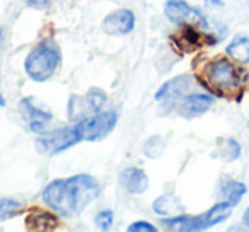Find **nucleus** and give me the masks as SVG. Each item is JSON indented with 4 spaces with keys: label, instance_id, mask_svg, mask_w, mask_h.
<instances>
[{
    "label": "nucleus",
    "instance_id": "nucleus-1",
    "mask_svg": "<svg viewBox=\"0 0 249 232\" xmlns=\"http://www.w3.org/2000/svg\"><path fill=\"white\" fill-rule=\"evenodd\" d=\"M193 69L196 82L215 97L241 103L249 90V72L227 56L198 58Z\"/></svg>",
    "mask_w": 249,
    "mask_h": 232
},
{
    "label": "nucleus",
    "instance_id": "nucleus-2",
    "mask_svg": "<svg viewBox=\"0 0 249 232\" xmlns=\"http://www.w3.org/2000/svg\"><path fill=\"white\" fill-rule=\"evenodd\" d=\"M99 181L90 174H73L67 179H53L45 186L41 200L55 214L75 217L99 196Z\"/></svg>",
    "mask_w": 249,
    "mask_h": 232
},
{
    "label": "nucleus",
    "instance_id": "nucleus-3",
    "mask_svg": "<svg viewBox=\"0 0 249 232\" xmlns=\"http://www.w3.org/2000/svg\"><path fill=\"white\" fill-rule=\"evenodd\" d=\"M232 208L234 207L229 201H218V203H215L213 207H210L207 212H203L200 215L179 214V215H174V217H166L160 224L167 231H176V232L207 231V229L227 220L232 214Z\"/></svg>",
    "mask_w": 249,
    "mask_h": 232
},
{
    "label": "nucleus",
    "instance_id": "nucleus-4",
    "mask_svg": "<svg viewBox=\"0 0 249 232\" xmlns=\"http://www.w3.org/2000/svg\"><path fill=\"white\" fill-rule=\"evenodd\" d=\"M62 60L60 48L53 39H43L26 56L24 70L28 77L35 82H46L55 75Z\"/></svg>",
    "mask_w": 249,
    "mask_h": 232
},
{
    "label": "nucleus",
    "instance_id": "nucleus-5",
    "mask_svg": "<svg viewBox=\"0 0 249 232\" xmlns=\"http://www.w3.org/2000/svg\"><path fill=\"white\" fill-rule=\"evenodd\" d=\"M116 123L118 114L114 111H99V113L79 120L75 123V128L80 137V142H99L113 132Z\"/></svg>",
    "mask_w": 249,
    "mask_h": 232
},
{
    "label": "nucleus",
    "instance_id": "nucleus-6",
    "mask_svg": "<svg viewBox=\"0 0 249 232\" xmlns=\"http://www.w3.org/2000/svg\"><path fill=\"white\" fill-rule=\"evenodd\" d=\"M179 33L171 36L174 48L181 53H191L195 50L205 48V46H213L218 43V38L212 33H203L195 24H183L179 26Z\"/></svg>",
    "mask_w": 249,
    "mask_h": 232
},
{
    "label": "nucleus",
    "instance_id": "nucleus-7",
    "mask_svg": "<svg viewBox=\"0 0 249 232\" xmlns=\"http://www.w3.org/2000/svg\"><path fill=\"white\" fill-rule=\"evenodd\" d=\"M79 142H80V137L77 133L75 125H72V126H63V128H56L48 133H41V137L38 139V147L41 152L55 156V154L65 152V150L77 145Z\"/></svg>",
    "mask_w": 249,
    "mask_h": 232
},
{
    "label": "nucleus",
    "instance_id": "nucleus-8",
    "mask_svg": "<svg viewBox=\"0 0 249 232\" xmlns=\"http://www.w3.org/2000/svg\"><path fill=\"white\" fill-rule=\"evenodd\" d=\"M164 14L174 24H195L201 28H208V21L203 16V12L198 11L196 7L190 5L184 0H167L164 4Z\"/></svg>",
    "mask_w": 249,
    "mask_h": 232
},
{
    "label": "nucleus",
    "instance_id": "nucleus-9",
    "mask_svg": "<svg viewBox=\"0 0 249 232\" xmlns=\"http://www.w3.org/2000/svg\"><path fill=\"white\" fill-rule=\"evenodd\" d=\"M215 103V96L210 92H188L183 97L178 99L173 109L176 111L179 116L186 120L198 118L201 114H205Z\"/></svg>",
    "mask_w": 249,
    "mask_h": 232
},
{
    "label": "nucleus",
    "instance_id": "nucleus-10",
    "mask_svg": "<svg viewBox=\"0 0 249 232\" xmlns=\"http://www.w3.org/2000/svg\"><path fill=\"white\" fill-rule=\"evenodd\" d=\"M193 82V75H190V73H181L178 77H173V79L167 80L166 84H162L159 87V90L156 92V101L166 104V111H171L174 107V104L178 103V99L183 97L184 94H188Z\"/></svg>",
    "mask_w": 249,
    "mask_h": 232
},
{
    "label": "nucleus",
    "instance_id": "nucleus-11",
    "mask_svg": "<svg viewBox=\"0 0 249 232\" xmlns=\"http://www.w3.org/2000/svg\"><path fill=\"white\" fill-rule=\"evenodd\" d=\"M137 18L133 11L130 9H118L107 14L103 21V31L113 36H123L128 35L135 29Z\"/></svg>",
    "mask_w": 249,
    "mask_h": 232
},
{
    "label": "nucleus",
    "instance_id": "nucleus-12",
    "mask_svg": "<svg viewBox=\"0 0 249 232\" xmlns=\"http://www.w3.org/2000/svg\"><path fill=\"white\" fill-rule=\"evenodd\" d=\"M19 109H21V113L24 114V118L29 122L31 132H36V133L45 132L46 123L53 118L52 111L45 109V107H43L41 104L36 103L33 97H24V99H21Z\"/></svg>",
    "mask_w": 249,
    "mask_h": 232
},
{
    "label": "nucleus",
    "instance_id": "nucleus-13",
    "mask_svg": "<svg viewBox=\"0 0 249 232\" xmlns=\"http://www.w3.org/2000/svg\"><path fill=\"white\" fill-rule=\"evenodd\" d=\"M120 184L132 195H142L149 190V176L140 167H126L120 174Z\"/></svg>",
    "mask_w": 249,
    "mask_h": 232
},
{
    "label": "nucleus",
    "instance_id": "nucleus-14",
    "mask_svg": "<svg viewBox=\"0 0 249 232\" xmlns=\"http://www.w3.org/2000/svg\"><path fill=\"white\" fill-rule=\"evenodd\" d=\"M60 227V220L56 214L50 210H41V208H31L26 217V229L28 231H55Z\"/></svg>",
    "mask_w": 249,
    "mask_h": 232
},
{
    "label": "nucleus",
    "instance_id": "nucleus-15",
    "mask_svg": "<svg viewBox=\"0 0 249 232\" xmlns=\"http://www.w3.org/2000/svg\"><path fill=\"white\" fill-rule=\"evenodd\" d=\"M152 210L160 217H174L184 212V207L181 200L174 195H160L154 200Z\"/></svg>",
    "mask_w": 249,
    "mask_h": 232
},
{
    "label": "nucleus",
    "instance_id": "nucleus-16",
    "mask_svg": "<svg viewBox=\"0 0 249 232\" xmlns=\"http://www.w3.org/2000/svg\"><path fill=\"white\" fill-rule=\"evenodd\" d=\"M227 56H231L235 62L246 63L249 62V38L248 36H235L229 46L225 48Z\"/></svg>",
    "mask_w": 249,
    "mask_h": 232
},
{
    "label": "nucleus",
    "instance_id": "nucleus-17",
    "mask_svg": "<svg viewBox=\"0 0 249 232\" xmlns=\"http://www.w3.org/2000/svg\"><path fill=\"white\" fill-rule=\"evenodd\" d=\"M84 99V106H86L87 113H99L104 107V104L107 103V96L103 89L99 87H92V89L87 90V94L82 97Z\"/></svg>",
    "mask_w": 249,
    "mask_h": 232
},
{
    "label": "nucleus",
    "instance_id": "nucleus-18",
    "mask_svg": "<svg viewBox=\"0 0 249 232\" xmlns=\"http://www.w3.org/2000/svg\"><path fill=\"white\" fill-rule=\"evenodd\" d=\"M246 193H248V186L244 183H241V181H227L224 184V188H222V195H224L225 201H229L232 207L241 203L242 196Z\"/></svg>",
    "mask_w": 249,
    "mask_h": 232
},
{
    "label": "nucleus",
    "instance_id": "nucleus-19",
    "mask_svg": "<svg viewBox=\"0 0 249 232\" xmlns=\"http://www.w3.org/2000/svg\"><path fill=\"white\" fill-rule=\"evenodd\" d=\"M21 212H22V203L19 200L9 196L0 198V222L9 220V218L21 214Z\"/></svg>",
    "mask_w": 249,
    "mask_h": 232
},
{
    "label": "nucleus",
    "instance_id": "nucleus-20",
    "mask_svg": "<svg viewBox=\"0 0 249 232\" xmlns=\"http://www.w3.org/2000/svg\"><path fill=\"white\" fill-rule=\"evenodd\" d=\"M166 139L160 135H154L150 137L149 140L145 142V145H143V154H145L149 159H157V157L162 156V152L166 150Z\"/></svg>",
    "mask_w": 249,
    "mask_h": 232
},
{
    "label": "nucleus",
    "instance_id": "nucleus-21",
    "mask_svg": "<svg viewBox=\"0 0 249 232\" xmlns=\"http://www.w3.org/2000/svg\"><path fill=\"white\" fill-rule=\"evenodd\" d=\"M113 220H114V214L113 210H109V208H106V210H101L99 214L96 215V227L99 229V231H109L111 227H113Z\"/></svg>",
    "mask_w": 249,
    "mask_h": 232
},
{
    "label": "nucleus",
    "instance_id": "nucleus-22",
    "mask_svg": "<svg viewBox=\"0 0 249 232\" xmlns=\"http://www.w3.org/2000/svg\"><path fill=\"white\" fill-rule=\"evenodd\" d=\"M225 156L227 157V161H235L239 159V156H241V145L237 143V140L234 139H229L227 142H225Z\"/></svg>",
    "mask_w": 249,
    "mask_h": 232
},
{
    "label": "nucleus",
    "instance_id": "nucleus-23",
    "mask_svg": "<svg viewBox=\"0 0 249 232\" xmlns=\"http://www.w3.org/2000/svg\"><path fill=\"white\" fill-rule=\"evenodd\" d=\"M126 231L128 232H156L157 227L147 220H137V222H133V224H130Z\"/></svg>",
    "mask_w": 249,
    "mask_h": 232
},
{
    "label": "nucleus",
    "instance_id": "nucleus-24",
    "mask_svg": "<svg viewBox=\"0 0 249 232\" xmlns=\"http://www.w3.org/2000/svg\"><path fill=\"white\" fill-rule=\"evenodd\" d=\"M26 4L36 11H45L52 5V0H26Z\"/></svg>",
    "mask_w": 249,
    "mask_h": 232
},
{
    "label": "nucleus",
    "instance_id": "nucleus-25",
    "mask_svg": "<svg viewBox=\"0 0 249 232\" xmlns=\"http://www.w3.org/2000/svg\"><path fill=\"white\" fill-rule=\"evenodd\" d=\"M2 41H4V29L0 28V46H2ZM5 97H4V94H2V90H0V106L4 107L5 106Z\"/></svg>",
    "mask_w": 249,
    "mask_h": 232
},
{
    "label": "nucleus",
    "instance_id": "nucleus-26",
    "mask_svg": "<svg viewBox=\"0 0 249 232\" xmlns=\"http://www.w3.org/2000/svg\"><path fill=\"white\" fill-rule=\"evenodd\" d=\"M210 5H222V0H207Z\"/></svg>",
    "mask_w": 249,
    "mask_h": 232
},
{
    "label": "nucleus",
    "instance_id": "nucleus-27",
    "mask_svg": "<svg viewBox=\"0 0 249 232\" xmlns=\"http://www.w3.org/2000/svg\"><path fill=\"white\" fill-rule=\"evenodd\" d=\"M248 126H249V120H248Z\"/></svg>",
    "mask_w": 249,
    "mask_h": 232
}]
</instances>
